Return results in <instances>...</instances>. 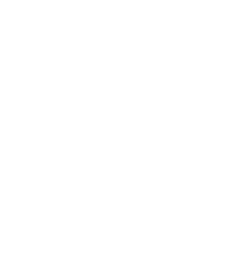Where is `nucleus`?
Instances as JSON below:
<instances>
[]
</instances>
